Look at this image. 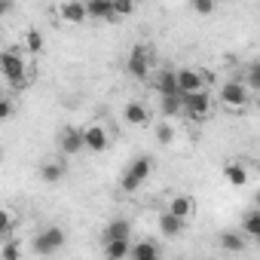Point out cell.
<instances>
[{"label":"cell","instance_id":"6da1fadb","mask_svg":"<svg viewBox=\"0 0 260 260\" xmlns=\"http://www.w3.org/2000/svg\"><path fill=\"white\" fill-rule=\"evenodd\" d=\"M0 74L7 77V83L19 92L28 86V61L22 58V49H4L0 52Z\"/></svg>","mask_w":260,"mask_h":260},{"label":"cell","instance_id":"7a4b0ae2","mask_svg":"<svg viewBox=\"0 0 260 260\" xmlns=\"http://www.w3.org/2000/svg\"><path fill=\"white\" fill-rule=\"evenodd\" d=\"M217 101H220V107H226L230 113H242V110L251 104V89H248L245 83H236V80H233V83H223Z\"/></svg>","mask_w":260,"mask_h":260},{"label":"cell","instance_id":"3957f363","mask_svg":"<svg viewBox=\"0 0 260 260\" xmlns=\"http://www.w3.org/2000/svg\"><path fill=\"white\" fill-rule=\"evenodd\" d=\"M150 172H153V159H150V156H138V159H132V166L125 169V175H122V181H119L122 193H135V190L150 178Z\"/></svg>","mask_w":260,"mask_h":260},{"label":"cell","instance_id":"277c9868","mask_svg":"<svg viewBox=\"0 0 260 260\" xmlns=\"http://www.w3.org/2000/svg\"><path fill=\"white\" fill-rule=\"evenodd\" d=\"M211 110H214V101H211L208 89H205V92H190V95H184V116H190L193 122H205V119L211 116Z\"/></svg>","mask_w":260,"mask_h":260},{"label":"cell","instance_id":"5b68a950","mask_svg":"<svg viewBox=\"0 0 260 260\" xmlns=\"http://www.w3.org/2000/svg\"><path fill=\"white\" fill-rule=\"evenodd\" d=\"M175 83H178V92L181 95L205 92L208 89V74L199 71V68H181V71H175Z\"/></svg>","mask_w":260,"mask_h":260},{"label":"cell","instance_id":"8992f818","mask_svg":"<svg viewBox=\"0 0 260 260\" xmlns=\"http://www.w3.org/2000/svg\"><path fill=\"white\" fill-rule=\"evenodd\" d=\"M150 64H153V52H150L147 43H138L132 52H128V58H125V71L132 77H138V80H144L150 74Z\"/></svg>","mask_w":260,"mask_h":260},{"label":"cell","instance_id":"52a82bcc","mask_svg":"<svg viewBox=\"0 0 260 260\" xmlns=\"http://www.w3.org/2000/svg\"><path fill=\"white\" fill-rule=\"evenodd\" d=\"M107 144H110V132H107L101 122H92V125L83 128V150H89V153H104Z\"/></svg>","mask_w":260,"mask_h":260},{"label":"cell","instance_id":"ba28073f","mask_svg":"<svg viewBox=\"0 0 260 260\" xmlns=\"http://www.w3.org/2000/svg\"><path fill=\"white\" fill-rule=\"evenodd\" d=\"M61 245H64V230H58V226H49V230H43L34 239V251L37 254H55Z\"/></svg>","mask_w":260,"mask_h":260},{"label":"cell","instance_id":"9c48e42d","mask_svg":"<svg viewBox=\"0 0 260 260\" xmlns=\"http://www.w3.org/2000/svg\"><path fill=\"white\" fill-rule=\"evenodd\" d=\"M58 147L64 156H77L83 150V128L77 125H64L61 132H58Z\"/></svg>","mask_w":260,"mask_h":260},{"label":"cell","instance_id":"30bf717a","mask_svg":"<svg viewBox=\"0 0 260 260\" xmlns=\"http://www.w3.org/2000/svg\"><path fill=\"white\" fill-rule=\"evenodd\" d=\"M58 16H61L68 25H83V22H86V7H83V0H61V4H58Z\"/></svg>","mask_w":260,"mask_h":260},{"label":"cell","instance_id":"8fae6325","mask_svg":"<svg viewBox=\"0 0 260 260\" xmlns=\"http://www.w3.org/2000/svg\"><path fill=\"white\" fill-rule=\"evenodd\" d=\"M172 214H178V217H184V220H193V214H196V199L193 196H187V193H178V196H172L169 199V205H166Z\"/></svg>","mask_w":260,"mask_h":260},{"label":"cell","instance_id":"7c38bea8","mask_svg":"<svg viewBox=\"0 0 260 260\" xmlns=\"http://www.w3.org/2000/svg\"><path fill=\"white\" fill-rule=\"evenodd\" d=\"M122 119H125L128 125H138V128H144V125L150 122V110H147L141 101H128V104L122 107Z\"/></svg>","mask_w":260,"mask_h":260},{"label":"cell","instance_id":"4fadbf2b","mask_svg":"<svg viewBox=\"0 0 260 260\" xmlns=\"http://www.w3.org/2000/svg\"><path fill=\"white\" fill-rule=\"evenodd\" d=\"M184 230H187V220H184V217L172 214L169 208L159 214V233H162V236H181Z\"/></svg>","mask_w":260,"mask_h":260},{"label":"cell","instance_id":"5bb4252c","mask_svg":"<svg viewBox=\"0 0 260 260\" xmlns=\"http://www.w3.org/2000/svg\"><path fill=\"white\" fill-rule=\"evenodd\" d=\"M83 7H86V19H107V22H113L110 0H83Z\"/></svg>","mask_w":260,"mask_h":260},{"label":"cell","instance_id":"9a60e30c","mask_svg":"<svg viewBox=\"0 0 260 260\" xmlns=\"http://www.w3.org/2000/svg\"><path fill=\"white\" fill-rule=\"evenodd\" d=\"M128 257H135V260H156L159 257V245L141 239V242H135L132 248H128Z\"/></svg>","mask_w":260,"mask_h":260},{"label":"cell","instance_id":"2e32d148","mask_svg":"<svg viewBox=\"0 0 260 260\" xmlns=\"http://www.w3.org/2000/svg\"><path fill=\"white\" fill-rule=\"evenodd\" d=\"M128 236H132V223L122 220V217H116V220H110L104 226V242L107 239H128Z\"/></svg>","mask_w":260,"mask_h":260},{"label":"cell","instance_id":"e0dca14e","mask_svg":"<svg viewBox=\"0 0 260 260\" xmlns=\"http://www.w3.org/2000/svg\"><path fill=\"white\" fill-rule=\"evenodd\" d=\"M128 248H132V242H128V239H107V242H104V254H107L110 260L128 257Z\"/></svg>","mask_w":260,"mask_h":260},{"label":"cell","instance_id":"ac0fdd59","mask_svg":"<svg viewBox=\"0 0 260 260\" xmlns=\"http://www.w3.org/2000/svg\"><path fill=\"white\" fill-rule=\"evenodd\" d=\"M223 178L230 181V187H245V184H248V169H245L242 162H230V166L223 169Z\"/></svg>","mask_w":260,"mask_h":260},{"label":"cell","instance_id":"d6986e66","mask_svg":"<svg viewBox=\"0 0 260 260\" xmlns=\"http://www.w3.org/2000/svg\"><path fill=\"white\" fill-rule=\"evenodd\" d=\"M162 98V116H178L184 113V95L175 92V95H159Z\"/></svg>","mask_w":260,"mask_h":260},{"label":"cell","instance_id":"ffe728a7","mask_svg":"<svg viewBox=\"0 0 260 260\" xmlns=\"http://www.w3.org/2000/svg\"><path fill=\"white\" fill-rule=\"evenodd\" d=\"M64 172H68L64 162H43V166H40V178H43L46 184H58V181L64 178Z\"/></svg>","mask_w":260,"mask_h":260},{"label":"cell","instance_id":"44dd1931","mask_svg":"<svg viewBox=\"0 0 260 260\" xmlns=\"http://www.w3.org/2000/svg\"><path fill=\"white\" fill-rule=\"evenodd\" d=\"M156 89H159V95H175L178 92V83H175V71H159V77H156Z\"/></svg>","mask_w":260,"mask_h":260},{"label":"cell","instance_id":"7402d4cb","mask_svg":"<svg viewBox=\"0 0 260 260\" xmlns=\"http://www.w3.org/2000/svg\"><path fill=\"white\" fill-rule=\"evenodd\" d=\"M242 233L248 239H260V211H248L242 220Z\"/></svg>","mask_w":260,"mask_h":260},{"label":"cell","instance_id":"603a6c76","mask_svg":"<svg viewBox=\"0 0 260 260\" xmlns=\"http://www.w3.org/2000/svg\"><path fill=\"white\" fill-rule=\"evenodd\" d=\"M220 245H223V251H245V239H242V233H233V230L220 233Z\"/></svg>","mask_w":260,"mask_h":260},{"label":"cell","instance_id":"cb8c5ba5","mask_svg":"<svg viewBox=\"0 0 260 260\" xmlns=\"http://www.w3.org/2000/svg\"><path fill=\"white\" fill-rule=\"evenodd\" d=\"M25 49L34 52V55L43 52V34H40L37 28H28V31H25Z\"/></svg>","mask_w":260,"mask_h":260},{"label":"cell","instance_id":"d4e9b609","mask_svg":"<svg viewBox=\"0 0 260 260\" xmlns=\"http://www.w3.org/2000/svg\"><path fill=\"white\" fill-rule=\"evenodd\" d=\"M110 10H113V19H125L135 13V0H110Z\"/></svg>","mask_w":260,"mask_h":260},{"label":"cell","instance_id":"484cf974","mask_svg":"<svg viewBox=\"0 0 260 260\" xmlns=\"http://www.w3.org/2000/svg\"><path fill=\"white\" fill-rule=\"evenodd\" d=\"M16 230V217L10 208H0V236H10Z\"/></svg>","mask_w":260,"mask_h":260},{"label":"cell","instance_id":"4316f807","mask_svg":"<svg viewBox=\"0 0 260 260\" xmlns=\"http://www.w3.org/2000/svg\"><path fill=\"white\" fill-rule=\"evenodd\" d=\"M19 257H22V245H19L16 239L0 248V260H19Z\"/></svg>","mask_w":260,"mask_h":260},{"label":"cell","instance_id":"83f0119b","mask_svg":"<svg viewBox=\"0 0 260 260\" xmlns=\"http://www.w3.org/2000/svg\"><path fill=\"white\" fill-rule=\"evenodd\" d=\"M156 138H159L162 144H172V141H175V125H172V122H159V125H156Z\"/></svg>","mask_w":260,"mask_h":260},{"label":"cell","instance_id":"f1b7e54d","mask_svg":"<svg viewBox=\"0 0 260 260\" xmlns=\"http://www.w3.org/2000/svg\"><path fill=\"white\" fill-rule=\"evenodd\" d=\"M190 7H193L199 16H211L214 7H217V0H190Z\"/></svg>","mask_w":260,"mask_h":260},{"label":"cell","instance_id":"f546056e","mask_svg":"<svg viewBox=\"0 0 260 260\" xmlns=\"http://www.w3.org/2000/svg\"><path fill=\"white\" fill-rule=\"evenodd\" d=\"M245 86H248L251 92H254V89H260V64H257V61L248 68V83H245Z\"/></svg>","mask_w":260,"mask_h":260},{"label":"cell","instance_id":"4dcf8cb0","mask_svg":"<svg viewBox=\"0 0 260 260\" xmlns=\"http://www.w3.org/2000/svg\"><path fill=\"white\" fill-rule=\"evenodd\" d=\"M13 110H16V107H13V101L0 95V122H4V119H10V116H13Z\"/></svg>","mask_w":260,"mask_h":260},{"label":"cell","instance_id":"1f68e13d","mask_svg":"<svg viewBox=\"0 0 260 260\" xmlns=\"http://www.w3.org/2000/svg\"><path fill=\"white\" fill-rule=\"evenodd\" d=\"M13 10V0H0V16H7Z\"/></svg>","mask_w":260,"mask_h":260},{"label":"cell","instance_id":"d6a6232c","mask_svg":"<svg viewBox=\"0 0 260 260\" xmlns=\"http://www.w3.org/2000/svg\"><path fill=\"white\" fill-rule=\"evenodd\" d=\"M0 162H4V147H0Z\"/></svg>","mask_w":260,"mask_h":260}]
</instances>
